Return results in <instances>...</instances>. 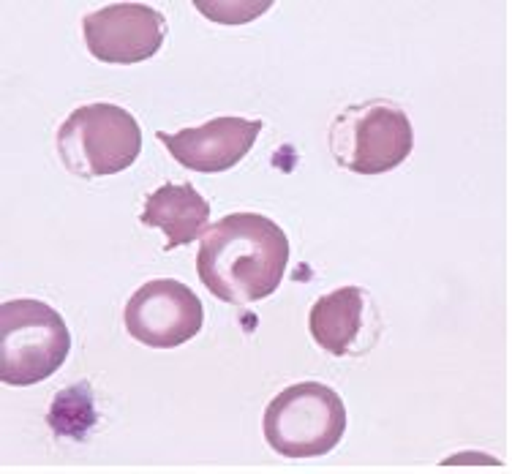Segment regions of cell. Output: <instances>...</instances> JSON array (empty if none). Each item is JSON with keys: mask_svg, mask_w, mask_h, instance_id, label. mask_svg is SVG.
I'll list each match as a JSON object with an SVG mask.
<instances>
[{"mask_svg": "<svg viewBox=\"0 0 512 474\" xmlns=\"http://www.w3.org/2000/svg\"><path fill=\"white\" fill-rule=\"evenodd\" d=\"M308 327L316 344L330 355H363L376 344L382 319L365 289L344 287L316 300Z\"/></svg>", "mask_w": 512, "mask_h": 474, "instance_id": "cell-9", "label": "cell"}, {"mask_svg": "<svg viewBox=\"0 0 512 474\" xmlns=\"http://www.w3.org/2000/svg\"><path fill=\"white\" fill-rule=\"evenodd\" d=\"M142 150L137 118L118 104L96 101L71 112L58 129L63 167L77 178L93 180L126 172Z\"/></svg>", "mask_w": 512, "mask_h": 474, "instance_id": "cell-3", "label": "cell"}, {"mask_svg": "<svg viewBox=\"0 0 512 474\" xmlns=\"http://www.w3.org/2000/svg\"><path fill=\"white\" fill-rule=\"evenodd\" d=\"M262 120L246 118H216L207 120L205 126L186 129L180 134L158 131V142H164L169 156L191 172L218 175L240 164L254 148L256 137L262 134Z\"/></svg>", "mask_w": 512, "mask_h": 474, "instance_id": "cell-8", "label": "cell"}, {"mask_svg": "<svg viewBox=\"0 0 512 474\" xmlns=\"http://www.w3.org/2000/svg\"><path fill=\"white\" fill-rule=\"evenodd\" d=\"M90 55L112 66H131L153 58L167 39L164 14L145 3H115L82 20Z\"/></svg>", "mask_w": 512, "mask_h": 474, "instance_id": "cell-7", "label": "cell"}, {"mask_svg": "<svg viewBox=\"0 0 512 474\" xmlns=\"http://www.w3.org/2000/svg\"><path fill=\"white\" fill-rule=\"evenodd\" d=\"M273 3H246V0H240V3H202L199 0L197 9L205 14L207 20L221 22V25H246V22L256 20L259 14H265Z\"/></svg>", "mask_w": 512, "mask_h": 474, "instance_id": "cell-12", "label": "cell"}, {"mask_svg": "<svg viewBox=\"0 0 512 474\" xmlns=\"http://www.w3.org/2000/svg\"><path fill=\"white\" fill-rule=\"evenodd\" d=\"M131 338L153 349H175L197 336L205 325L199 297L175 278H156L139 287L123 311Z\"/></svg>", "mask_w": 512, "mask_h": 474, "instance_id": "cell-6", "label": "cell"}, {"mask_svg": "<svg viewBox=\"0 0 512 474\" xmlns=\"http://www.w3.org/2000/svg\"><path fill=\"white\" fill-rule=\"evenodd\" d=\"M50 428L58 436L69 439H85L96 423V409H93V395L88 385H71L63 393L55 395L50 406Z\"/></svg>", "mask_w": 512, "mask_h": 474, "instance_id": "cell-11", "label": "cell"}, {"mask_svg": "<svg viewBox=\"0 0 512 474\" xmlns=\"http://www.w3.org/2000/svg\"><path fill=\"white\" fill-rule=\"evenodd\" d=\"M289 237L259 213H232L202 235L199 281L210 295L232 306L265 300L284 281Z\"/></svg>", "mask_w": 512, "mask_h": 474, "instance_id": "cell-1", "label": "cell"}, {"mask_svg": "<svg viewBox=\"0 0 512 474\" xmlns=\"http://www.w3.org/2000/svg\"><path fill=\"white\" fill-rule=\"evenodd\" d=\"M71 352V333L63 316L33 297L0 306V382L30 387L50 379Z\"/></svg>", "mask_w": 512, "mask_h": 474, "instance_id": "cell-2", "label": "cell"}, {"mask_svg": "<svg viewBox=\"0 0 512 474\" xmlns=\"http://www.w3.org/2000/svg\"><path fill=\"white\" fill-rule=\"evenodd\" d=\"M267 445L284 458L333 453L346 431V406L333 387L300 382L267 404L262 420Z\"/></svg>", "mask_w": 512, "mask_h": 474, "instance_id": "cell-4", "label": "cell"}, {"mask_svg": "<svg viewBox=\"0 0 512 474\" xmlns=\"http://www.w3.org/2000/svg\"><path fill=\"white\" fill-rule=\"evenodd\" d=\"M139 221L145 227H158L167 235V251L188 246L205 232L210 221V205L191 183H167L156 188L145 202Z\"/></svg>", "mask_w": 512, "mask_h": 474, "instance_id": "cell-10", "label": "cell"}, {"mask_svg": "<svg viewBox=\"0 0 512 474\" xmlns=\"http://www.w3.org/2000/svg\"><path fill=\"white\" fill-rule=\"evenodd\" d=\"M327 142L338 167L355 175H382L401 167L412 153V120L393 101L352 104L335 115Z\"/></svg>", "mask_w": 512, "mask_h": 474, "instance_id": "cell-5", "label": "cell"}]
</instances>
